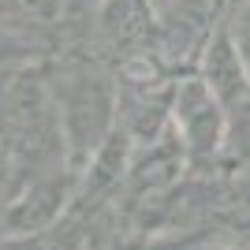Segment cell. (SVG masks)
I'll return each mask as SVG.
<instances>
[{
    "mask_svg": "<svg viewBox=\"0 0 250 250\" xmlns=\"http://www.w3.org/2000/svg\"><path fill=\"white\" fill-rule=\"evenodd\" d=\"M161 8L153 0H101L97 8V49L116 63L149 60L157 52Z\"/></svg>",
    "mask_w": 250,
    "mask_h": 250,
    "instance_id": "obj_1",
    "label": "cell"
},
{
    "mask_svg": "<svg viewBox=\"0 0 250 250\" xmlns=\"http://www.w3.org/2000/svg\"><path fill=\"white\" fill-rule=\"evenodd\" d=\"M224 26L231 30V42H235V49L243 52V60L250 67V0H231Z\"/></svg>",
    "mask_w": 250,
    "mask_h": 250,
    "instance_id": "obj_3",
    "label": "cell"
},
{
    "mask_svg": "<svg viewBox=\"0 0 250 250\" xmlns=\"http://www.w3.org/2000/svg\"><path fill=\"white\" fill-rule=\"evenodd\" d=\"M202 83L220 97V101H231V97H239L243 90L250 86V67L243 60V52L235 49L231 42V30L220 22L213 38H209L206 52H202Z\"/></svg>",
    "mask_w": 250,
    "mask_h": 250,
    "instance_id": "obj_2",
    "label": "cell"
}]
</instances>
